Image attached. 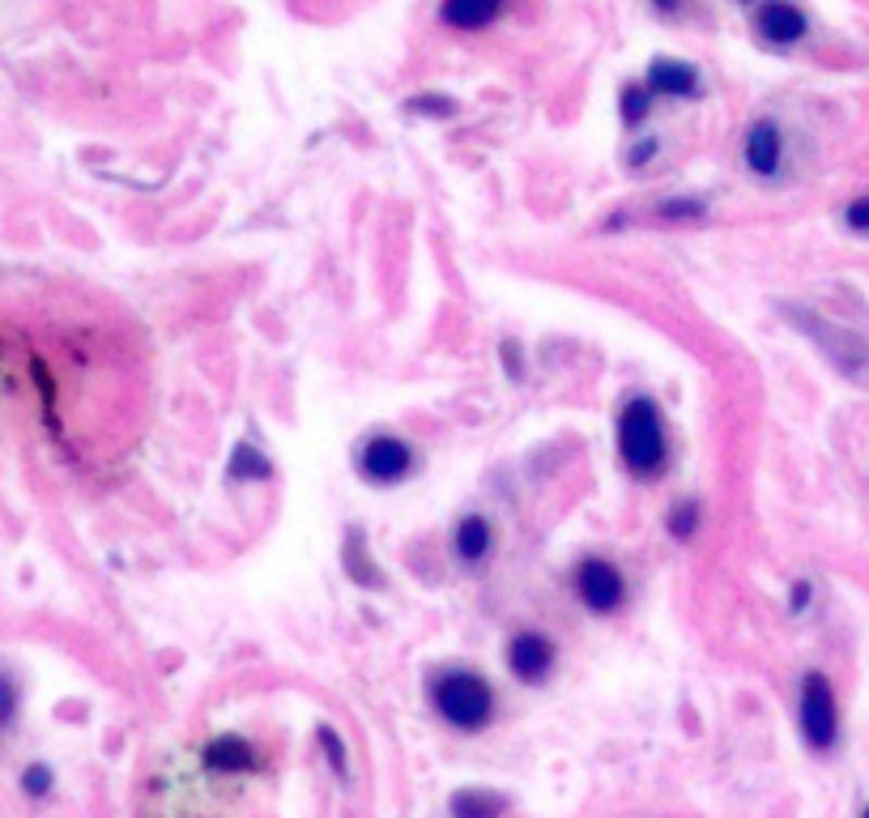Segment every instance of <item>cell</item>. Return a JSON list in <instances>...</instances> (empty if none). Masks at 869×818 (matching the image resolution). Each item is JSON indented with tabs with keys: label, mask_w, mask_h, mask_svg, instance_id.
<instances>
[{
	"label": "cell",
	"mask_w": 869,
	"mask_h": 818,
	"mask_svg": "<svg viewBox=\"0 0 869 818\" xmlns=\"http://www.w3.org/2000/svg\"><path fill=\"white\" fill-rule=\"evenodd\" d=\"M618 457L640 478L657 482L669 464V435H665L661 406L653 397H631L618 413Z\"/></svg>",
	"instance_id": "obj_1"
},
{
	"label": "cell",
	"mask_w": 869,
	"mask_h": 818,
	"mask_svg": "<svg viewBox=\"0 0 869 818\" xmlns=\"http://www.w3.org/2000/svg\"><path fill=\"white\" fill-rule=\"evenodd\" d=\"M431 708L460 733H482L495 720V686L473 669H444L431 678Z\"/></svg>",
	"instance_id": "obj_2"
},
{
	"label": "cell",
	"mask_w": 869,
	"mask_h": 818,
	"mask_svg": "<svg viewBox=\"0 0 869 818\" xmlns=\"http://www.w3.org/2000/svg\"><path fill=\"white\" fill-rule=\"evenodd\" d=\"M797 724H802V738L806 746L827 755L835 742H840V704H835V691L827 682V673H806L802 678V704H797Z\"/></svg>",
	"instance_id": "obj_3"
},
{
	"label": "cell",
	"mask_w": 869,
	"mask_h": 818,
	"mask_svg": "<svg viewBox=\"0 0 869 818\" xmlns=\"http://www.w3.org/2000/svg\"><path fill=\"white\" fill-rule=\"evenodd\" d=\"M571 588L584 602V610L593 614H618L626 606V580L618 571V562L601 559V555H584L571 571Z\"/></svg>",
	"instance_id": "obj_4"
},
{
	"label": "cell",
	"mask_w": 869,
	"mask_h": 818,
	"mask_svg": "<svg viewBox=\"0 0 869 818\" xmlns=\"http://www.w3.org/2000/svg\"><path fill=\"white\" fill-rule=\"evenodd\" d=\"M413 469V453L401 435H367L358 448V473L371 486H397Z\"/></svg>",
	"instance_id": "obj_5"
},
{
	"label": "cell",
	"mask_w": 869,
	"mask_h": 818,
	"mask_svg": "<svg viewBox=\"0 0 869 818\" xmlns=\"http://www.w3.org/2000/svg\"><path fill=\"white\" fill-rule=\"evenodd\" d=\"M508 669L516 682L537 686L555 669V640L542 631H516L508 640Z\"/></svg>",
	"instance_id": "obj_6"
},
{
	"label": "cell",
	"mask_w": 869,
	"mask_h": 818,
	"mask_svg": "<svg viewBox=\"0 0 869 818\" xmlns=\"http://www.w3.org/2000/svg\"><path fill=\"white\" fill-rule=\"evenodd\" d=\"M201 764L209 767V771H218V776H244V771H256V767H260V755H256V746L248 738L222 733V738H213L201 751Z\"/></svg>",
	"instance_id": "obj_7"
},
{
	"label": "cell",
	"mask_w": 869,
	"mask_h": 818,
	"mask_svg": "<svg viewBox=\"0 0 869 818\" xmlns=\"http://www.w3.org/2000/svg\"><path fill=\"white\" fill-rule=\"evenodd\" d=\"M742 158L746 166L759 175V179H771L780 171V158H784V141H780V128L775 120H755L750 133H746V146H742Z\"/></svg>",
	"instance_id": "obj_8"
},
{
	"label": "cell",
	"mask_w": 869,
	"mask_h": 818,
	"mask_svg": "<svg viewBox=\"0 0 869 818\" xmlns=\"http://www.w3.org/2000/svg\"><path fill=\"white\" fill-rule=\"evenodd\" d=\"M806 13L797 9V4H789V0H767L764 9H759V17H755V30L764 35L767 44H797L802 35H806Z\"/></svg>",
	"instance_id": "obj_9"
},
{
	"label": "cell",
	"mask_w": 869,
	"mask_h": 818,
	"mask_svg": "<svg viewBox=\"0 0 869 818\" xmlns=\"http://www.w3.org/2000/svg\"><path fill=\"white\" fill-rule=\"evenodd\" d=\"M648 90L653 95H669V99H691L699 90V73L686 60H653L648 69Z\"/></svg>",
	"instance_id": "obj_10"
},
{
	"label": "cell",
	"mask_w": 869,
	"mask_h": 818,
	"mask_svg": "<svg viewBox=\"0 0 869 818\" xmlns=\"http://www.w3.org/2000/svg\"><path fill=\"white\" fill-rule=\"evenodd\" d=\"M452 546H457V559L460 562H482L491 550H495V529H491V520L486 516H477V511H469L464 520L457 524V537H452Z\"/></svg>",
	"instance_id": "obj_11"
},
{
	"label": "cell",
	"mask_w": 869,
	"mask_h": 818,
	"mask_svg": "<svg viewBox=\"0 0 869 818\" xmlns=\"http://www.w3.org/2000/svg\"><path fill=\"white\" fill-rule=\"evenodd\" d=\"M504 810H508V797L495 793V789H482V784L457 789L448 797V815L452 818H504Z\"/></svg>",
	"instance_id": "obj_12"
},
{
	"label": "cell",
	"mask_w": 869,
	"mask_h": 818,
	"mask_svg": "<svg viewBox=\"0 0 869 818\" xmlns=\"http://www.w3.org/2000/svg\"><path fill=\"white\" fill-rule=\"evenodd\" d=\"M499 9H504V0H444L439 17L452 30H486L499 17Z\"/></svg>",
	"instance_id": "obj_13"
},
{
	"label": "cell",
	"mask_w": 869,
	"mask_h": 818,
	"mask_svg": "<svg viewBox=\"0 0 869 818\" xmlns=\"http://www.w3.org/2000/svg\"><path fill=\"white\" fill-rule=\"evenodd\" d=\"M226 478H235V482H264V478H273V464L264 460V453H256V444H235V453L226 460Z\"/></svg>",
	"instance_id": "obj_14"
},
{
	"label": "cell",
	"mask_w": 869,
	"mask_h": 818,
	"mask_svg": "<svg viewBox=\"0 0 869 818\" xmlns=\"http://www.w3.org/2000/svg\"><path fill=\"white\" fill-rule=\"evenodd\" d=\"M699 520H704V508H699V499H682L678 508H669V520H665V529H669V537H673V542H691V537L699 533Z\"/></svg>",
	"instance_id": "obj_15"
},
{
	"label": "cell",
	"mask_w": 869,
	"mask_h": 818,
	"mask_svg": "<svg viewBox=\"0 0 869 818\" xmlns=\"http://www.w3.org/2000/svg\"><path fill=\"white\" fill-rule=\"evenodd\" d=\"M346 571L355 575V584H371V588H380L384 580H380V571L371 567V559H362V533L350 529L346 533Z\"/></svg>",
	"instance_id": "obj_16"
},
{
	"label": "cell",
	"mask_w": 869,
	"mask_h": 818,
	"mask_svg": "<svg viewBox=\"0 0 869 818\" xmlns=\"http://www.w3.org/2000/svg\"><path fill=\"white\" fill-rule=\"evenodd\" d=\"M648 111H653V90H648V86H644V90H640V86H626V90H622V124H626V128H635Z\"/></svg>",
	"instance_id": "obj_17"
},
{
	"label": "cell",
	"mask_w": 869,
	"mask_h": 818,
	"mask_svg": "<svg viewBox=\"0 0 869 818\" xmlns=\"http://www.w3.org/2000/svg\"><path fill=\"white\" fill-rule=\"evenodd\" d=\"M315 742L324 746V759L333 764V771L346 776V767L350 764H346V742H342V733H337L333 724H320V729H315Z\"/></svg>",
	"instance_id": "obj_18"
},
{
	"label": "cell",
	"mask_w": 869,
	"mask_h": 818,
	"mask_svg": "<svg viewBox=\"0 0 869 818\" xmlns=\"http://www.w3.org/2000/svg\"><path fill=\"white\" fill-rule=\"evenodd\" d=\"M51 784H55V776H51V767L44 764H30L26 771H22V793L26 797H48Z\"/></svg>",
	"instance_id": "obj_19"
},
{
	"label": "cell",
	"mask_w": 869,
	"mask_h": 818,
	"mask_svg": "<svg viewBox=\"0 0 869 818\" xmlns=\"http://www.w3.org/2000/svg\"><path fill=\"white\" fill-rule=\"evenodd\" d=\"M657 213L669 218V222H699L708 209H704V201H665Z\"/></svg>",
	"instance_id": "obj_20"
},
{
	"label": "cell",
	"mask_w": 869,
	"mask_h": 818,
	"mask_svg": "<svg viewBox=\"0 0 869 818\" xmlns=\"http://www.w3.org/2000/svg\"><path fill=\"white\" fill-rule=\"evenodd\" d=\"M409 107H413V111H426V115H452V111H457V102L444 99V95H422V99H413Z\"/></svg>",
	"instance_id": "obj_21"
},
{
	"label": "cell",
	"mask_w": 869,
	"mask_h": 818,
	"mask_svg": "<svg viewBox=\"0 0 869 818\" xmlns=\"http://www.w3.org/2000/svg\"><path fill=\"white\" fill-rule=\"evenodd\" d=\"M17 716V686L9 673H0V720H13Z\"/></svg>",
	"instance_id": "obj_22"
},
{
	"label": "cell",
	"mask_w": 869,
	"mask_h": 818,
	"mask_svg": "<svg viewBox=\"0 0 869 818\" xmlns=\"http://www.w3.org/2000/svg\"><path fill=\"white\" fill-rule=\"evenodd\" d=\"M844 222L853 231H869V197H857V201L844 209Z\"/></svg>",
	"instance_id": "obj_23"
},
{
	"label": "cell",
	"mask_w": 869,
	"mask_h": 818,
	"mask_svg": "<svg viewBox=\"0 0 869 818\" xmlns=\"http://www.w3.org/2000/svg\"><path fill=\"white\" fill-rule=\"evenodd\" d=\"M810 597H815V588H810V580H797V584H793V597H789V610H793V614H802V610H806V602H810Z\"/></svg>",
	"instance_id": "obj_24"
},
{
	"label": "cell",
	"mask_w": 869,
	"mask_h": 818,
	"mask_svg": "<svg viewBox=\"0 0 869 818\" xmlns=\"http://www.w3.org/2000/svg\"><path fill=\"white\" fill-rule=\"evenodd\" d=\"M653 153H657V141H644V146H635V150L626 153V162H631V166H644Z\"/></svg>",
	"instance_id": "obj_25"
},
{
	"label": "cell",
	"mask_w": 869,
	"mask_h": 818,
	"mask_svg": "<svg viewBox=\"0 0 869 818\" xmlns=\"http://www.w3.org/2000/svg\"><path fill=\"white\" fill-rule=\"evenodd\" d=\"M653 4H657V9H665V13H669V9H678V4H682V0H653Z\"/></svg>",
	"instance_id": "obj_26"
},
{
	"label": "cell",
	"mask_w": 869,
	"mask_h": 818,
	"mask_svg": "<svg viewBox=\"0 0 869 818\" xmlns=\"http://www.w3.org/2000/svg\"><path fill=\"white\" fill-rule=\"evenodd\" d=\"M861 818H869V806H866V810H861Z\"/></svg>",
	"instance_id": "obj_27"
}]
</instances>
